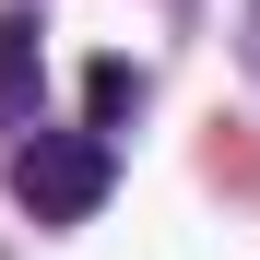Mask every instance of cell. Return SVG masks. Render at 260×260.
Wrapping results in <instances>:
<instances>
[{
	"label": "cell",
	"mask_w": 260,
	"mask_h": 260,
	"mask_svg": "<svg viewBox=\"0 0 260 260\" xmlns=\"http://www.w3.org/2000/svg\"><path fill=\"white\" fill-rule=\"evenodd\" d=\"M118 189V130H24V154H12V201L36 213V225H83Z\"/></svg>",
	"instance_id": "obj_1"
},
{
	"label": "cell",
	"mask_w": 260,
	"mask_h": 260,
	"mask_svg": "<svg viewBox=\"0 0 260 260\" xmlns=\"http://www.w3.org/2000/svg\"><path fill=\"white\" fill-rule=\"evenodd\" d=\"M248 36H260V0H248Z\"/></svg>",
	"instance_id": "obj_4"
},
{
	"label": "cell",
	"mask_w": 260,
	"mask_h": 260,
	"mask_svg": "<svg viewBox=\"0 0 260 260\" xmlns=\"http://www.w3.org/2000/svg\"><path fill=\"white\" fill-rule=\"evenodd\" d=\"M83 107H95V130H130V118H142V71H130V59H95V71H83Z\"/></svg>",
	"instance_id": "obj_3"
},
{
	"label": "cell",
	"mask_w": 260,
	"mask_h": 260,
	"mask_svg": "<svg viewBox=\"0 0 260 260\" xmlns=\"http://www.w3.org/2000/svg\"><path fill=\"white\" fill-rule=\"evenodd\" d=\"M36 107V12H0V118Z\"/></svg>",
	"instance_id": "obj_2"
}]
</instances>
